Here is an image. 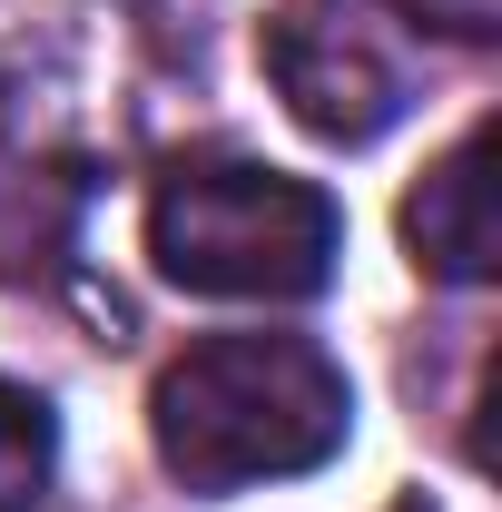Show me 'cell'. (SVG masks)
Instances as JSON below:
<instances>
[{
  "mask_svg": "<svg viewBox=\"0 0 502 512\" xmlns=\"http://www.w3.org/2000/svg\"><path fill=\"white\" fill-rule=\"evenodd\" d=\"M355 434V384L345 365L315 345V335H207L188 345L158 394H148V444L158 463L227 503L247 483H286V473H315L335 463Z\"/></svg>",
  "mask_w": 502,
  "mask_h": 512,
  "instance_id": "1",
  "label": "cell"
},
{
  "mask_svg": "<svg viewBox=\"0 0 502 512\" xmlns=\"http://www.w3.org/2000/svg\"><path fill=\"white\" fill-rule=\"evenodd\" d=\"M148 256L188 296L296 306L335 286L345 217L315 178H286L266 158H178L148 188Z\"/></svg>",
  "mask_w": 502,
  "mask_h": 512,
  "instance_id": "2",
  "label": "cell"
},
{
  "mask_svg": "<svg viewBox=\"0 0 502 512\" xmlns=\"http://www.w3.org/2000/svg\"><path fill=\"white\" fill-rule=\"evenodd\" d=\"M266 79L286 119L325 148H375L414 109V50L375 0H276L266 20Z\"/></svg>",
  "mask_w": 502,
  "mask_h": 512,
  "instance_id": "3",
  "label": "cell"
},
{
  "mask_svg": "<svg viewBox=\"0 0 502 512\" xmlns=\"http://www.w3.org/2000/svg\"><path fill=\"white\" fill-rule=\"evenodd\" d=\"M404 247L424 276L443 286H483L502 266V227H493V119H473L453 148H443L434 168H424V188L404 197Z\"/></svg>",
  "mask_w": 502,
  "mask_h": 512,
  "instance_id": "4",
  "label": "cell"
},
{
  "mask_svg": "<svg viewBox=\"0 0 502 512\" xmlns=\"http://www.w3.org/2000/svg\"><path fill=\"white\" fill-rule=\"evenodd\" d=\"M79 197L69 158L40 138L30 109V79L0 60V266H30V256L60 247V207Z\"/></svg>",
  "mask_w": 502,
  "mask_h": 512,
  "instance_id": "5",
  "label": "cell"
},
{
  "mask_svg": "<svg viewBox=\"0 0 502 512\" xmlns=\"http://www.w3.org/2000/svg\"><path fill=\"white\" fill-rule=\"evenodd\" d=\"M50 473H60V414H50V394L0 375V512H30L50 493Z\"/></svg>",
  "mask_w": 502,
  "mask_h": 512,
  "instance_id": "6",
  "label": "cell"
},
{
  "mask_svg": "<svg viewBox=\"0 0 502 512\" xmlns=\"http://www.w3.org/2000/svg\"><path fill=\"white\" fill-rule=\"evenodd\" d=\"M394 20H414V30H443V40H493L502 30V0H375Z\"/></svg>",
  "mask_w": 502,
  "mask_h": 512,
  "instance_id": "7",
  "label": "cell"
},
{
  "mask_svg": "<svg viewBox=\"0 0 502 512\" xmlns=\"http://www.w3.org/2000/svg\"><path fill=\"white\" fill-rule=\"evenodd\" d=\"M394 512H434V503H394Z\"/></svg>",
  "mask_w": 502,
  "mask_h": 512,
  "instance_id": "8",
  "label": "cell"
}]
</instances>
